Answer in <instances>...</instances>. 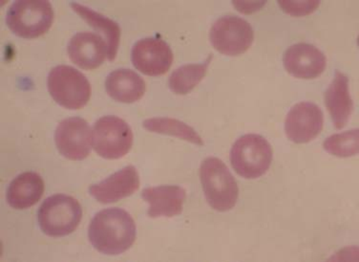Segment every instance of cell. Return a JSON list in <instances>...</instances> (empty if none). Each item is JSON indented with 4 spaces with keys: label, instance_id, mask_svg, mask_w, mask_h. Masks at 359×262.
<instances>
[{
    "label": "cell",
    "instance_id": "6da1fadb",
    "mask_svg": "<svg viewBox=\"0 0 359 262\" xmlns=\"http://www.w3.org/2000/svg\"><path fill=\"white\" fill-rule=\"evenodd\" d=\"M136 224L130 214L118 208L99 211L90 223L88 237L93 247L107 256L126 252L136 240Z\"/></svg>",
    "mask_w": 359,
    "mask_h": 262
},
{
    "label": "cell",
    "instance_id": "7a4b0ae2",
    "mask_svg": "<svg viewBox=\"0 0 359 262\" xmlns=\"http://www.w3.org/2000/svg\"><path fill=\"white\" fill-rule=\"evenodd\" d=\"M200 179L205 199L211 208L218 211H228L236 205L239 188L228 166L216 157L203 161Z\"/></svg>",
    "mask_w": 359,
    "mask_h": 262
},
{
    "label": "cell",
    "instance_id": "3957f363",
    "mask_svg": "<svg viewBox=\"0 0 359 262\" xmlns=\"http://www.w3.org/2000/svg\"><path fill=\"white\" fill-rule=\"evenodd\" d=\"M54 21V11L45 0H18L11 5L6 25L20 38H39L48 32Z\"/></svg>",
    "mask_w": 359,
    "mask_h": 262
},
{
    "label": "cell",
    "instance_id": "277c9868",
    "mask_svg": "<svg viewBox=\"0 0 359 262\" xmlns=\"http://www.w3.org/2000/svg\"><path fill=\"white\" fill-rule=\"evenodd\" d=\"M83 218L81 204L69 195H52L41 204L38 211L39 228L50 237H62L72 234Z\"/></svg>",
    "mask_w": 359,
    "mask_h": 262
},
{
    "label": "cell",
    "instance_id": "5b68a950",
    "mask_svg": "<svg viewBox=\"0 0 359 262\" xmlns=\"http://www.w3.org/2000/svg\"><path fill=\"white\" fill-rule=\"evenodd\" d=\"M273 161V149L264 137L247 134L237 140L231 150L232 168L245 179H255L268 171Z\"/></svg>",
    "mask_w": 359,
    "mask_h": 262
},
{
    "label": "cell",
    "instance_id": "8992f818",
    "mask_svg": "<svg viewBox=\"0 0 359 262\" xmlns=\"http://www.w3.org/2000/svg\"><path fill=\"white\" fill-rule=\"evenodd\" d=\"M47 86L53 99L66 110H81L86 107L91 97L88 79L69 65L53 68L47 79Z\"/></svg>",
    "mask_w": 359,
    "mask_h": 262
},
{
    "label": "cell",
    "instance_id": "52a82bcc",
    "mask_svg": "<svg viewBox=\"0 0 359 262\" xmlns=\"http://www.w3.org/2000/svg\"><path fill=\"white\" fill-rule=\"evenodd\" d=\"M133 145V132L129 124L117 116H104L94 124L93 147L100 157L123 158Z\"/></svg>",
    "mask_w": 359,
    "mask_h": 262
},
{
    "label": "cell",
    "instance_id": "ba28073f",
    "mask_svg": "<svg viewBox=\"0 0 359 262\" xmlns=\"http://www.w3.org/2000/svg\"><path fill=\"white\" fill-rule=\"evenodd\" d=\"M211 44L221 54L239 55L252 46L255 32L247 20L236 15H224L210 29Z\"/></svg>",
    "mask_w": 359,
    "mask_h": 262
},
{
    "label": "cell",
    "instance_id": "9c48e42d",
    "mask_svg": "<svg viewBox=\"0 0 359 262\" xmlns=\"http://www.w3.org/2000/svg\"><path fill=\"white\" fill-rule=\"evenodd\" d=\"M55 142L60 155L65 158L83 160L91 152L93 131L83 118L65 119L55 129Z\"/></svg>",
    "mask_w": 359,
    "mask_h": 262
},
{
    "label": "cell",
    "instance_id": "30bf717a",
    "mask_svg": "<svg viewBox=\"0 0 359 262\" xmlns=\"http://www.w3.org/2000/svg\"><path fill=\"white\" fill-rule=\"evenodd\" d=\"M132 63L147 76H162L170 70L173 53L162 39L153 37L140 39L131 51Z\"/></svg>",
    "mask_w": 359,
    "mask_h": 262
},
{
    "label": "cell",
    "instance_id": "8fae6325",
    "mask_svg": "<svg viewBox=\"0 0 359 262\" xmlns=\"http://www.w3.org/2000/svg\"><path fill=\"white\" fill-rule=\"evenodd\" d=\"M324 126V114L318 105L303 102L292 107L285 122L287 138L295 144H306L320 134Z\"/></svg>",
    "mask_w": 359,
    "mask_h": 262
},
{
    "label": "cell",
    "instance_id": "7c38bea8",
    "mask_svg": "<svg viewBox=\"0 0 359 262\" xmlns=\"http://www.w3.org/2000/svg\"><path fill=\"white\" fill-rule=\"evenodd\" d=\"M283 63L285 70L294 78L311 79L324 72L327 60L323 53L314 45L297 44L286 50Z\"/></svg>",
    "mask_w": 359,
    "mask_h": 262
},
{
    "label": "cell",
    "instance_id": "4fadbf2b",
    "mask_svg": "<svg viewBox=\"0 0 359 262\" xmlns=\"http://www.w3.org/2000/svg\"><path fill=\"white\" fill-rule=\"evenodd\" d=\"M139 188L138 171L135 166H128L100 183L92 185L89 193L97 202L110 204L130 197Z\"/></svg>",
    "mask_w": 359,
    "mask_h": 262
},
{
    "label": "cell",
    "instance_id": "5bb4252c",
    "mask_svg": "<svg viewBox=\"0 0 359 262\" xmlns=\"http://www.w3.org/2000/svg\"><path fill=\"white\" fill-rule=\"evenodd\" d=\"M67 52L74 65L81 70H94L104 63L107 45L97 34L81 32L70 39Z\"/></svg>",
    "mask_w": 359,
    "mask_h": 262
},
{
    "label": "cell",
    "instance_id": "9a60e30c",
    "mask_svg": "<svg viewBox=\"0 0 359 262\" xmlns=\"http://www.w3.org/2000/svg\"><path fill=\"white\" fill-rule=\"evenodd\" d=\"M142 199L149 204V218H174L183 211L186 190L180 186L163 185V186L147 188L142 190Z\"/></svg>",
    "mask_w": 359,
    "mask_h": 262
},
{
    "label": "cell",
    "instance_id": "2e32d148",
    "mask_svg": "<svg viewBox=\"0 0 359 262\" xmlns=\"http://www.w3.org/2000/svg\"><path fill=\"white\" fill-rule=\"evenodd\" d=\"M325 104L334 128H344L352 115L353 103L350 95L349 79L339 70L335 71L334 81L325 93Z\"/></svg>",
    "mask_w": 359,
    "mask_h": 262
},
{
    "label": "cell",
    "instance_id": "e0dca14e",
    "mask_svg": "<svg viewBox=\"0 0 359 262\" xmlns=\"http://www.w3.org/2000/svg\"><path fill=\"white\" fill-rule=\"evenodd\" d=\"M44 192V182L41 176L27 171L15 177L7 189L6 199L10 207L25 210L38 203Z\"/></svg>",
    "mask_w": 359,
    "mask_h": 262
},
{
    "label": "cell",
    "instance_id": "ac0fdd59",
    "mask_svg": "<svg viewBox=\"0 0 359 262\" xmlns=\"http://www.w3.org/2000/svg\"><path fill=\"white\" fill-rule=\"evenodd\" d=\"M105 90L113 100L132 104L144 97L147 86L139 74L133 70L121 68L107 76Z\"/></svg>",
    "mask_w": 359,
    "mask_h": 262
},
{
    "label": "cell",
    "instance_id": "d6986e66",
    "mask_svg": "<svg viewBox=\"0 0 359 262\" xmlns=\"http://www.w3.org/2000/svg\"><path fill=\"white\" fill-rule=\"evenodd\" d=\"M70 6L95 31L97 32V35L104 39L107 45V59L109 62H113L117 57L118 45H120V25L111 18L92 10L91 8L83 6L76 2H70Z\"/></svg>",
    "mask_w": 359,
    "mask_h": 262
},
{
    "label": "cell",
    "instance_id": "ffe728a7",
    "mask_svg": "<svg viewBox=\"0 0 359 262\" xmlns=\"http://www.w3.org/2000/svg\"><path fill=\"white\" fill-rule=\"evenodd\" d=\"M212 58V55H208L204 63L181 66L174 71L168 81L171 91L178 95H186L192 91L205 78Z\"/></svg>",
    "mask_w": 359,
    "mask_h": 262
},
{
    "label": "cell",
    "instance_id": "44dd1931",
    "mask_svg": "<svg viewBox=\"0 0 359 262\" xmlns=\"http://www.w3.org/2000/svg\"><path fill=\"white\" fill-rule=\"evenodd\" d=\"M144 128L155 133L170 135L184 141L192 143L197 145H204V141L194 129L184 122L171 118L147 119L142 124Z\"/></svg>",
    "mask_w": 359,
    "mask_h": 262
},
{
    "label": "cell",
    "instance_id": "7402d4cb",
    "mask_svg": "<svg viewBox=\"0 0 359 262\" xmlns=\"http://www.w3.org/2000/svg\"><path fill=\"white\" fill-rule=\"evenodd\" d=\"M358 129L332 135L324 142V149L337 157H351L359 150Z\"/></svg>",
    "mask_w": 359,
    "mask_h": 262
},
{
    "label": "cell",
    "instance_id": "603a6c76",
    "mask_svg": "<svg viewBox=\"0 0 359 262\" xmlns=\"http://www.w3.org/2000/svg\"><path fill=\"white\" fill-rule=\"evenodd\" d=\"M278 4L287 14L294 15V17H303V15L311 14V13L318 9L320 2L285 1V0H280Z\"/></svg>",
    "mask_w": 359,
    "mask_h": 262
}]
</instances>
